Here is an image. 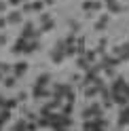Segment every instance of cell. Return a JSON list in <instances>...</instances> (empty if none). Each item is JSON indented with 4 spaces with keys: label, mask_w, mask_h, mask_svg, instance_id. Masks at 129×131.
Here are the masks:
<instances>
[{
    "label": "cell",
    "mask_w": 129,
    "mask_h": 131,
    "mask_svg": "<svg viewBox=\"0 0 129 131\" xmlns=\"http://www.w3.org/2000/svg\"><path fill=\"white\" fill-rule=\"evenodd\" d=\"M95 116H104V108H102L100 104H91L89 108H85V110H83V118H85V121L95 118Z\"/></svg>",
    "instance_id": "1"
},
{
    "label": "cell",
    "mask_w": 129,
    "mask_h": 131,
    "mask_svg": "<svg viewBox=\"0 0 129 131\" xmlns=\"http://www.w3.org/2000/svg\"><path fill=\"white\" fill-rule=\"evenodd\" d=\"M36 30H34V23L32 21H26L23 23V32H21V38H26V40H36Z\"/></svg>",
    "instance_id": "2"
},
{
    "label": "cell",
    "mask_w": 129,
    "mask_h": 131,
    "mask_svg": "<svg viewBox=\"0 0 129 131\" xmlns=\"http://www.w3.org/2000/svg\"><path fill=\"white\" fill-rule=\"evenodd\" d=\"M72 91V87L70 85H63V83H55V89H53V95H59L66 100V95Z\"/></svg>",
    "instance_id": "3"
},
{
    "label": "cell",
    "mask_w": 129,
    "mask_h": 131,
    "mask_svg": "<svg viewBox=\"0 0 129 131\" xmlns=\"http://www.w3.org/2000/svg\"><path fill=\"white\" fill-rule=\"evenodd\" d=\"M125 78L123 76H116V78H112V87H110V91L112 93H123V89H125Z\"/></svg>",
    "instance_id": "4"
},
{
    "label": "cell",
    "mask_w": 129,
    "mask_h": 131,
    "mask_svg": "<svg viewBox=\"0 0 129 131\" xmlns=\"http://www.w3.org/2000/svg\"><path fill=\"white\" fill-rule=\"evenodd\" d=\"M26 47H28V40L19 36L17 40H15V45L11 47V53H15V55H17V53H23V51H26Z\"/></svg>",
    "instance_id": "5"
},
{
    "label": "cell",
    "mask_w": 129,
    "mask_h": 131,
    "mask_svg": "<svg viewBox=\"0 0 129 131\" xmlns=\"http://www.w3.org/2000/svg\"><path fill=\"white\" fill-rule=\"evenodd\" d=\"M28 68H30V66L26 63V61H19V63H15L13 66V76H23V74H26V72H28Z\"/></svg>",
    "instance_id": "6"
},
{
    "label": "cell",
    "mask_w": 129,
    "mask_h": 131,
    "mask_svg": "<svg viewBox=\"0 0 129 131\" xmlns=\"http://www.w3.org/2000/svg\"><path fill=\"white\" fill-rule=\"evenodd\" d=\"M102 63H104V66H110V68H114V66L121 63V57H116V55H102Z\"/></svg>",
    "instance_id": "7"
},
{
    "label": "cell",
    "mask_w": 129,
    "mask_h": 131,
    "mask_svg": "<svg viewBox=\"0 0 129 131\" xmlns=\"http://www.w3.org/2000/svg\"><path fill=\"white\" fill-rule=\"evenodd\" d=\"M112 102L119 104L121 108H125V106H129V97L125 93H112Z\"/></svg>",
    "instance_id": "8"
},
{
    "label": "cell",
    "mask_w": 129,
    "mask_h": 131,
    "mask_svg": "<svg viewBox=\"0 0 129 131\" xmlns=\"http://www.w3.org/2000/svg\"><path fill=\"white\" fill-rule=\"evenodd\" d=\"M129 125V106L121 108V114H119V127H127Z\"/></svg>",
    "instance_id": "9"
},
{
    "label": "cell",
    "mask_w": 129,
    "mask_h": 131,
    "mask_svg": "<svg viewBox=\"0 0 129 131\" xmlns=\"http://www.w3.org/2000/svg\"><path fill=\"white\" fill-rule=\"evenodd\" d=\"M76 66H78V70H83V72H89V70H91V63L87 61L85 55H78V57H76Z\"/></svg>",
    "instance_id": "10"
},
{
    "label": "cell",
    "mask_w": 129,
    "mask_h": 131,
    "mask_svg": "<svg viewBox=\"0 0 129 131\" xmlns=\"http://www.w3.org/2000/svg\"><path fill=\"white\" fill-rule=\"evenodd\" d=\"M21 15H23L21 11H11L9 15H6V21H9V23H13V26H15V23H21V19H23Z\"/></svg>",
    "instance_id": "11"
},
{
    "label": "cell",
    "mask_w": 129,
    "mask_h": 131,
    "mask_svg": "<svg viewBox=\"0 0 129 131\" xmlns=\"http://www.w3.org/2000/svg\"><path fill=\"white\" fill-rule=\"evenodd\" d=\"M63 57H66V51H63V49H53L51 59H53L55 63H61V61H63Z\"/></svg>",
    "instance_id": "12"
},
{
    "label": "cell",
    "mask_w": 129,
    "mask_h": 131,
    "mask_svg": "<svg viewBox=\"0 0 129 131\" xmlns=\"http://www.w3.org/2000/svg\"><path fill=\"white\" fill-rule=\"evenodd\" d=\"M49 83H51V74H49V72H42V74L36 78V85L38 87H47Z\"/></svg>",
    "instance_id": "13"
},
{
    "label": "cell",
    "mask_w": 129,
    "mask_h": 131,
    "mask_svg": "<svg viewBox=\"0 0 129 131\" xmlns=\"http://www.w3.org/2000/svg\"><path fill=\"white\" fill-rule=\"evenodd\" d=\"M104 4L108 6V11H110V13H121V11H123V6H121L116 0H106Z\"/></svg>",
    "instance_id": "14"
},
{
    "label": "cell",
    "mask_w": 129,
    "mask_h": 131,
    "mask_svg": "<svg viewBox=\"0 0 129 131\" xmlns=\"http://www.w3.org/2000/svg\"><path fill=\"white\" fill-rule=\"evenodd\" d=\"M38 49H40V42H38V40H28V47H26V51H23V53L30 55V53L38 51Z\"/></svg>",
    "instance_id": "15"
},
{
    "label": "cell",
    "mask_w": 129,
    "mask_h": 131,
    "mask_svg": "<svg viewBox=\"0 0 129 131\" xmlns=\"http://www.w3.org/2000/svg\"><path fill=\"white\" fill-rule=\"evenodd\" d=\"M98 93H100V87H95V85H89V87L85 89V97H87V100H91V97H95Z\"/></svg>",
    "instance_id": "16"
},
{
    "label": "cell",
    "mask_w": 129,
    "mask_h": 131,
    "mask_svg": "<svg viewBox=\"0 0 129 131\" xmlns=\"http://www.w3.org/2000/svg\"><path fill=\"white\" fill-rule=\"evenodd\" d=\"M85 57H87V61H89V63L93 66V63H95V59H98V53H95V49L87 51V53H85Z\"/></svg>",
    "instance_id": "17"
},
{
    "label": "cell",
    "mask_w": 129,
    "mask_h": 131,
    "mask_svg": "<svg viewBox=\"0 0 129 131\" xmlns=\"http://www.w3.org/2000/svg\"><path fill=\"white\" fill-rule=\"evenodd\" d=\"M55 28V23H53V19L51 21H47V23H42V26H40V34H45V32H51Z\"/></svg>",
    "instance_id": "18"
},
{
    "label": "cell",
    "mask_w": 129,
    "mask_h": 131,
    "mask_svg": "<svg viewBox=\"0 0 129 131\" xmlns=\"http://www.w3.org/2000/svg\"><path fill=\"white\" fill-rule=\"evenodd\" d=\"M32 9H34L36 13H42V9H45V0H36V2H32Z\"/></svg>",
    "instance_id": "19"
},
{
    "label": "cell",
    "mask_w": 129,
    "mask_h": 131,
    "mask_svg": "<svg viewBox=\"0 0 129 131\" xmlns=\"http://www.w3.org/2000/svg\"><path fill=\"white\" fill-rule=\"evenodd\" d=\"M9 118H11V110H9V108H2V110H0V121L6 123Z\"/></svg>",
    "instance_id": "20"
},
{
    "label": "cell",
    "mask_w": 129,
    "mask_h": 131,
    "mask_svg": "<svg viewBox=\"0 0 129 131\" xmlns=\"http://www.w3.org/2000/svg\"><path fill=\"white\" fill-rule=\"evenodd\" d=\"M74 55H78L76 53V45H68L66 47V57H74Z\"/></svg>",
    "instance_id": "21"
},
{
    "label": "cell",
    "mask_w": 129,
    "mask_h": 131,
    "mask_svg": "<svg viewBox=\"0 0 129 131\" xmlns=\"http://www.w3.org/2000/svg\"><path fill=\"white\" fill-rule=\"evenodd\" d=\"M121 61H129V42L123 45V55H121Z\"/></svg>",
    "instance_id": "22"
},
{
    "label": "cell",
    "mask_w": 129,
    "mask_h": 131,
    "mask_svg": "<svg viewBox=\"0 0 129 131\" xmlns=\"http://www.w3.org/2000/svg\"><path fill=\"white\" fill-rule=\"evenodd\" d=\"M17 104H19V100L15 97V100H6V104H4V108H9V110H13V108H17Z\"/></svg>",
    "instance_id": "23"
},
{
    "label": "cell",
    "mask_w": 129,
    "mask_h": 131,
    "mask_svg": "<svg viewBox=\"0 0 129 131\" xmlns=\"http://www.w3.org/2000/svg\"><path fill=\"white\" fill-rule=\"evenodd\" d=\"M0 72H2V74H11V72H13V66H9V63H0Z\"/></svg>",
    "instance_id": "24"
},
{
    "label": "cell",
    "mask_w": 129,
    "mask_h": 131,
    "mask_svg": "<svg viewBox=\"0 0 129 131\" xmlns=\"http://www.w3.org/2000/svg\"><path fill=\"white\" fill-rule=\"evenodd\" d=\"M102 6H104V4L100 2V0H93V2H91V13H98Z\"/></svg>",
    "instance_id": "25"
},
{
    "label": "cell",
    "mask_w": 129,
    "mask_h": 131,
    "mask_svg": "<svg viewBox=\"0 0 129 131\" xmlns=\"http://www.w3.org/2000/svg\"><path fill=\"white\" fill-rule=\"evenodd\" d=\"M63 40H66V47H68V45H76V36H74V32H72V34H68Z\"/></svg>",
    "instance_id": "26"
},
{
    "label": "cell",
    "mask_w": 129,
    "mask_h": 131,
    "mask_svg": "<svg viewBox=\"0 0 129 131\" xmlns=\"http://www.w3.org/2000/svg\"><path fill=\"white\" fill-rule=\"evenodd\" d=\"M15 80H17V76H6L4 78V87H15Z\"/></svg>",
    "instance_id": "27"
},
{
    "label": "cell",
    "mask_w": 129,
    "mask_h": 131,
    "mask_svg": "<svg viewBox=\"0 0 129 131\" xmlns=\"http://www.w3.org/2000/svg\"><path fill=\"white\" fill-rule=\"evenodd\" d=\"M61 114L70 116V114H72V104H68V102H66V106H61Z\"/></svg>",
    "instance_id": "28"
},
{
    "label": "cell",
    "mask_w": 129,
    "mask_h": 131,
    "mask_svg": "<svg viewBox=\"0 0 129 131\" xmlns=\"http://www.w3.org/2000/svg\"><path fill=\"white\" fill-rule=\"evenodd\" d=\"M104 74H106L108 78H116V76H114V68H110V66H106V68H104Z\"/></svg>",
    "instance_id": "29"
},
{
    "label": "cell",
    "mask_w": 129,
    "mask_h": 131,
    "mask_svg": "<svg viewBox=\"0 0 129 131\" xmlns=\"http://www.w3.org/2000/svg\"><path fill=\"white\" fill-rule=\"evenodd\" d=\"M34 9H32V2H23V6H21V13H32Z\"/></svg>",
    "instance_id": "30"
},
{
    "label": "cell",
    "mask_w": 129,
    "mask_h": 131,
    "mask_svg": "<svg viewBox=\"0 0 129 131\" xmlns=\"http://www.w3.org/2000/svg\"><path fill=\"white\" fill-rule=\"evenodd\" d=\"M91 2H93V0H85V2H83V11L85 13H91Z\"/></svg>",
    "instance_id": "31"
},
{
    "label": "cell",
    "mask_w": 129,
    "mask_h": 131,
    "mask_svg": "<svg viewBox=\"0 0 129 131\" xmlns=\"http://www.w3.org/2000/svg\"><path fill=\"white\" fill-rule=\"evenodd\" d=\"M70 28H72V32H74V34H76V32L80 30V23H78V21H74V19H72V21H70Z\"/></svg>",
    "instance_id": "32"
},
{
    "label": "cell",
    "mask_w": 129,
    "mask_h": 131,
    "mask_svg": "<svg viewBox=\"0 0 129 131\" xmlns=\"http://www.w3.org/2000/svg\"><path fill=\"white\" fill-rule=\"evenodd\" d=\"M74 100H76V93H74V91H70V93L66 95V102H68V104H74Z\"/></svg>",
    "instance_id": "33"
},
{
    "label": "cell",
    "mask_w": 129,
    "mask_h": 131,
    "mask_svg": "<svg viewBox=\"0 0 129 131\" xmlns=\"http://www.w3.org/2000/svg\"><path fill=\"white\" fill-rule=\"evenodd\" d=\"M47 21H51V15L49 13H40V23H47Z\"/></svg>",
    "instance_id": "34"
},
{
    "label": "cell",
    "mask_w": 129,
    "mask_h": 131,
    "mask_svg": "<svg viewBox=\"0 0 129 131\" xmlns=\"http://www.w3.org/2000/svg\"><path fill=\"white\" fill-rule=\"evenodd\" d=\"M26 118H28V121H34V123H36V121H38V114H36V112H28V114H26Z\"/></svg>",
    "instance_id": "35"
},
{
    "label": "cell",
    "mask_w": 129,
    "mask_h": 131,
    "mask_svg": "<svg viewBox=\"0 0 129 131\" xmlns=\"http://www.w3.org/2000/svg\"><path fill=\"white\" fill-rule=\"evenodd\" d=\"M17 100H19V102H26V100H28V93H26V91H21V93L17 95Z\"/></svg>",
    "instance_id": "36"
},
{
    "label": "cell",
    "mask_w": 129,
    "mask_h": 131,
    "mask_svg": "<svg viewBox=\"0 0 129 131\" xmlns=\"http://www.w3.org/2000/svg\"><path fill=\"white\" fill-rule=\"evenodd\" d=\"M6 42H9V36H6V34H0V45H6Z\"/></svg>",
    "instance_id": "37"
},
{
    "label": "cell",
    "mask_w": 129,
    "mask_h": 131,
    "mask_svg": "<svg viewBox=\"0 0 129 131\" xmlns=\"http://www.w3.org/2000/svg\"><path fill=\"white\" fill-rule=\"evenodd\" d=\"M104 28H106V23H102V21H98V23H95V30H98V32H102Z\"/></svg>",
    "instance_id": "38"
},
{
    "label": "cell",
    "mask_w": 129,
    "mask_h": 131,
    "mask_svg": "<svg viewBox=\"0 0 129 131\" xmlns=\"http://www.w3.org/2000/svg\"><path fill=\"white\" fill-rule=\"evenodd\" d=\"M70 80H72V83H78V80H83V78H80V74H72Z\"/></svg>",
    "instance_id": "39"
},
{
    "label": "cell",
    "mask_w": 129,
    "mask_h": 131,
    "mask_svg": "<svg viewBox=\"0 0 129 131\" xmlns=\"http://www.w3.org/2000/svg\"><path fill=\"white\" fill-rule=\"evenodd\" d=\"M21 2H26V0H9L11 6H17V4H21Z\"/></svg>",
    "instance_id": "40"
},
{
    "label": "cell",
    "mask_w": 129,
    "mask_h": 131,
    "mask_svg": "<svg viewBox=\"0 0 129 131\" xmlns=\"http://www.w3.org/2000/svg\"><path fill=\"white\" fill-rule=\"evenodd\" d=\"M6 23H9V21H6V17H0V30L6 28Z\"/></svg>",
    "instance_id": "41"
},
{
    "label": "cell",
    "mask_w": 129,
    "mask_h": 131,
    "mask_svg": "<svg viewBox=\"0 0 129 131\" xmlns=\"http://www.w3.org/2000/svg\"><path fill=\"white\" fill-rule=\"evenodd\" d=\"M108 19H110V15H100V21L102 23H108Z\"/></svg>",
    "instance_id": "42"
},
{
    "label": "cell",
    "mask_w": 129,
    "mask_h": 131,
    "mask_svg": "<svg viewBox=\"0 0 129 131\" xmlns=\"http://www.w3.org/2000/svg\"><path fill=\"white\" fill-rule=\"evenodd\" d=\"M6 11V2H0V13H4Z\"/></svg>",
    "instance_id": "43"
},
{
    "label": "cell",
    "mask_w": 129,
    "mask_h": 131,
    "mask_svg": "<svg viewBox=\"0 0 129 131\" xmlns=\"http://www.w3.org/2000/svg\"><path fill=\"white\" fill-rule=\"evenodd\" d=\"M55 2V0H45V4H53Z\"/></svg>",
    "instance_id": "44"
},
{
    "label": "cell",
    "mask_w": 129,
    "mask_h": 131,
    "mask_svg": "<svg viewBox=\"0 0 129 131\" xmlns=\"http://www.w3.org/2000/svg\"><path fill=\"white\" fill-rule=\"evenodd\" d=\"M0 80H4V74H2V72H0Z\"/></svg>",
    "instance_id": "45"
},
{
    "label": "cell",
    "mask_w": 129,
    "mask_h": 131,
    "mask_svg": "<svg viewBox=\"0 0 129 131\" xmlns=\"http://www.w3.org/2000/svg\"><path fill=\"white\" fill-rule=\"evenodd\" d=\"M0 110H2V108H0Z\"/></svg>",
    "instance_id": "46"
}]
</instances>
